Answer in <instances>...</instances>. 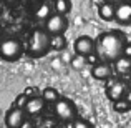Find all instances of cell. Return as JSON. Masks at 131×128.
<instances>
[{"label":"cell","instance_id":"6da1fadb","mask_svg":"<svg viewBox=\"0 0 131 128\" xmlns=\"http://www.w3.org/2000/svg\"><path fill=\"white\" fill-rule=\"evenodd\" d=\"M126 37L119 32H105L96 42V52L103 62H116L123 57L126 48Z\"/></svg>","mask_w":131,"mask_h":128},{"label":"cell","instance_id":"7a4b0ae2","mask_svg":"<svg viewBox=\"0 0 131 128\" xmlns=\"http://www.w3.org/2000/svg\"><path fill=\"white\" fill-rule=\"evenodd\" d=\"M48 50H50V33L42 28L33 30L30 35L28 53L32 57H43Z\"/></svg>","mask_w":131,"mask_h":128},{"label":"cell","instance_id":"3957f363","mask_svg":"<svg viewBox=\"0 0 131 128\" xmlns=\"http://www.w3.org/2000/svg\"><path fill=\"white\" fill-rule=\"evenodd\" d=\"M53 110H55V115L60 120H63V122H75V120H78L77 105L70 98H60L53 105Z\"/></svg>","mask_w":131,"mask_h":128},{"label":"cell","instance_id":"277c9868","mask_svg":"<svg viewBox=\"0 0 131 128\" xmlns=\"http://www.w3.org/2000/svg\"><path fill=\"white\" fill-rule=\"evenodd\" d=\"M23 47L17 38H5L0 42V57L7 62H15L22 57Z\"/></svg>","mask_w":131,"mask_h":128},{"label":"cell","instance_id":"5b68a950","mask_svg":"<svg viewBox=\"0 0 131 128\" xmlns=\"http://www.w3.org/2000/svg\"><path fill=\"white\" fill-rule=\"evenodd\" d=\"M67 28H68L67 17L58 15V13H51V17L45 22V30L50 35H61Z\"/></svg>","mask_w":131,"mask_h":128},{"label":"cell","instance_id":"8992f818","mask_svg":"<svg viewBox=\"0 0 131 128\" xmlns=\"http://www.w3.org/2000/svg\"><path fill=\"white\" fill-rule=\"evenodd\" d=\"M128 88L129 86H128V83H125V82L111 80L110 85H108V90H106V95L115 103V102H119V100H125V95H126V92H128Z\"/></svg>","mask_w":131,"mask_h":128},{"label":"cell","instance_id":"52a82bcc","mask_svg":"<svg viewBox=\"0 0 131 128\" xmlns=\"http://www.w3.org/2000/svg\"><path fill=\"white\" fill-rule=\"evenodd\" d=\"M75 53L77 55H83V57H88V55H93V52L96 50V42L91 38V37H78L77 40H75Z\"/></svg>","mask_w":131,"mask_h":128},{"label":"cell","instance_id":"ba28073f","mask_svg":"<svg viewBox=\"0 0 131 128\" xmlns=\"http://www.w3.org/2000/svg\"><path fill=\"white\" fill-rule=\"evenodd\" d=\"M23 123H25V110L12 106L5 115V125L8 128H20Z\"/></svg>","mask_w":131,"mask_h":128},{"label":"cell","instance_id":"9c48e42d","mask_svg":"<svg viewBox=\"0 0 131 128\" xmlns=\"http://www.w3.org/2000/svg\"><path fill=\"white\" fill-rule=\"evenodd\" d=\"M91 75L95 80H100V82H106L111 78L113 75V68L110 63H106V62H100V63H96L95 67L91 68Z\"/></svg>","mask_w":131,"mask_h":128},{"label":"cell","instance_id":"30bf717a","mask_svg":"<svg viewBox=\"0 0 131 128\" xmlns=\"http://www.w3.org/2000/svg\"><path fill=\"white\" fill-rule=\"evenodd\" d=\"M115 18L121 25H131V3L129 2H121L116 7Z\"/></svg>","mask_w":131,"mask_h":128},{"label":"cell","instance_id":"8fae6325","mask_svg":"<svg viewBox=\"0 0 131 128\" xmlns=\"http://www.w3.org/2000/svg\"><path fill=\"white\" fill-rule=\"evenodd\" d=\"M45 105H47V102L42 96H32V98H28V102L25 105V113H28V115H40L43 112Z\"/></svg>","mask_w":131,"mask_h":128},{"label":"cell","instance_id":"7c38bea8","mask_svg":"<svg viewBox=\"0 0 131 128\" xmlns=\"http://www.w3.org/2000/svg\"><path fill=\"white\" fill-rule=\"evenodd\" d=\"M115 72L118 75H128L131 73V58L121 57L119 60L115 62Z\"/></svg>","mask_w":131,"mask_h":128},{"label":"cell","instance_id":"4fadbf2b","mask_svg":"<svg viewBox=\"0 0 131 128\" xmlns=\"http://www.w3.org/2000/svg\"><path fill=\"white\" fill-rule=\"evenodd\" d=\"M115 13H116V7L111 5V3H101L98 8V15L101 17L103 20H111L115 18Z\"/></svg>","mask_w":131,"mask_h":128},{"label":"cell","instance_id":"5bb4252c","mask_svg":"<svg viewBox=\"0 0 131 128\" xmlns=\"http://www.w3.org/2000/svg\"><path fill=\"white\" fill-rule=\"evenodd\" d=\"M33 15H35L37 20H45V22H47V20L51 17V8H50V5H48V3H40V5L35 8Z\"/></svg>","mask_w":131,"mask_h":128},{"label":"cell","instance_id":"9a60e30c","mask_svg":"<svg viewBox=\"0 0 131 128\" xmlns=\"http://www.w3.org/2000/svg\"><path fill=\"white\" fill-rule=\"evenodd\" d=\"M65 47H67V38H65V35H50V50L53 48V50L60 52V50H63Z\"/></svg>","mask_w":131,"mask_h":128},{"label":"cell","instance_id":"2e32d148","mask_svg":"<svg viewBox=\"0 0 131 128\" xmlns=\"http://www.w3.org/2000/svg\"><path fill=\"white\" fill-rule=\"evenodd\" d=\"M55 12L58 13V15H67V13H70L71 10V2L70 0H55Z\"/></svg>","mask_w":131,"mask_h":128},{"label":"cell","instance_id":"e0dca14e","mask_svg":"<svg viewBox=\"0 0 131 128\" xmlns=\"http://www.w3.org/2000/svg\"><path fill=\"white\" fill-rule=\"evenodd\" d=\"M42 98H43L47 103H53V105H55V103L60 100V95H58V92L53 88V86H48V88H45V90H43Z\"/></svg>","mask_w":131,"mask_h":128},{"label":"cell","instance_id":"ac0fdd59","mask_svg":"<svg viewBox=\"0 0 131 128\" xmlns=\"http://www.w3.org/2000/svg\"><path fill=\"white\" fill-rule=\"evenodd\" d=\"M71 67L75 68V70H83L85 67L88 65V62H86V57H83V55H77L75 53V57L71 58Z\"/></svg>","mask_w":131,"mask_h":128},{"label":"cell","instance_id":"d6986e66","mask_svg":"<svg viewBox=\"0 0 131 128\" xmlns=\"http://www.w3.org/2000/svg\"><path fill=\"white\" fill-rule=\"evenodd\" d=\"M113 108H115V112H118V113L129 112V110H131V102H129V100H119V102L113 103Z\"/></svg>","mask_w":131,"mask_h":128},{"label":"cell","instance_id":"ffe728a7","mask_svg":"<svg viewBox=\"0 0 131 128\" xmlns=\"http://www.w3.org/2000/svg\"><path fill=\"white\" fill-rule=\"evenodd\" d=\"M27 102H28V98H27L23 93H20V95L15 98V103H13V106H15V108H22V110H25Z\"/></svg>","mask_w":131,"mask_h":128},{"label":"cell","instance_id":"44dd1931","mask_svg":"<svg viewBox=\"0 0 131 128\" xmlns=\"http://www.w3.org/2000/svg\"><path fill=\"white\" fill-rule=\"evenodd\" d=\"M71 128H93V125L90 122H86V120H75L73 125H71Z\"/></svg>","mask_w":131,"mask_h":128},{"label":"cell","instance_id":"7402d4cb","mask_svg":"<svg viewBox=\"0 0 131 128\" xmlns=\"http://www.w3.org/2000/svg\"><path fill=\"white\" fill-rule=\"evenodd\" d=\"M98 55H95V53H93V55H88V57H86V62H88V65H93V67H95V65L96 63H100V62H98Z\"/></svg>","mask_w":131,"mask_h":128},{"label":"cell","instance_id":"603a6c76","mask_svg":"<svg viewBox=\"0 0 131 128\" xmlns=\"http://www.w3.org/2000/svg\"><path fill=\"white\" fill-rule=\"evenodd\" d=\"M23 95L27 96V98H32V96H37L35 95V86H28V88L23 92Z\"/></svg>","mask_w":131,"mask_h":128},{"label":"cell","instance_id":"cb8c5ba5","mask_svg":"<svg viewBox=\"0 0 131 128\" xmlns=\"http://www.w3.org/2000/svg\"><path fill=\"white\" fill-rule=\"evenodd\" d=\"M123 57L126 58H131V42L126 43V48H125V53H123Z\"/></svg>","mask_w":131,"mask_h":128},{"label":"cell","instance_id":"d4e9b609","mask_svg":"<svg viewBox=\"0 0 131 128\" xmlns=\"http://www.w3.org/2000/svg\"><path fill=\"white\" fill-rule=\"evenodd\" d=\"M20 128H35V125H33L32 122H28V120H25V123H23Z\"/></svg>","mask_w":131,"mask_h":128},{"label":"cell","instance_id":"484cf974","mask_svg":"<svg viewBox=\"0 0 131 128\" xmlns=\"http://www.w3.org/2000/svg\"><path fill=\"white\" fill-rule=\"evenodd\" d=\"M106 3H111V5H115V3H121V0H105Z\"/></svg>","mask_w":131,"mask_h":128},{"label":"cell","instance_id":"4316f807","mask_svg":"<svg viewBox=\"0 0 131 128\" xmlns=\"http://www.w3.org/2000/svg\"><path fill=\"white\" fill-rule=\"evenodd\" d=\"M5 2H7V3H10V5H12V3H17V2H18V0H5Z\"/></svg>","mask_w":131,"mask_h":128},{"label":"cell","instance_id":"83f0119b","mask_svg":"<svg viewBox=\"0 0 131 128\" xmlns=\"http://www.w3.org/2000/svg\"><path fill=\"white\" fill-rule=\"evenodd\" d=\"M128 86H129V90H131V77H129V80H128Z\"/></svg>","mask_w":131,"mask_h":128},{"label":"cell","instance_id":"f1b7e54d","mask_svg":"<svg viewBox=\"0 0 131 128\" xmlns=\"http://www.w3.org/2000/svg\"><path fill=\"white\" fill-rule=\"evenodd\" d=\"M2 33H3V32H2V28H0V42H2Z\"/></svg>","mask_w":131,"mask_h":128},{"label":"cell","instance_id":"f546056e","mask_svg":"<svg viewBox=\"0 0 131 128\" xmlns=\"http://www.w3.org/2000/svg\"><path fill=\"white\" fill-rule=\"evenodd\" d=\"M0 13H2V7H0Z\"/></svg>","mask_w":131,"mask_h":128}]
</instances>
